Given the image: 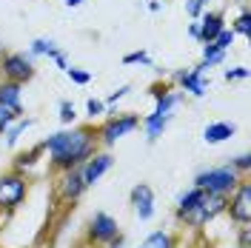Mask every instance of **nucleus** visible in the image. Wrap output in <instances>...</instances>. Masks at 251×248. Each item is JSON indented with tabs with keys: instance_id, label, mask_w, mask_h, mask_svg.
<instances>
[{
	"instance_id": "obj_1",
	"label": "nucleus",
	"mask_w": 251,
	"mask_h": 248,
	"mask_svg": "<svg viewBox=\"0 0 251 248\" xmlns=\"http://www.w3.org/2000/svg\"><path fill=\"white\" fill-rule=\"evenodd\" d=\"M40 149H43L49 166L54 171H66V169H75V166H83L100 149L97 128L94 125H63L60 131L49 134L40 143Z\"/></svg>"
},
{
	"instance_id": "obj_2",
	"label": "nucleus",
	"mask_w": 251,
	"mask_h": 248,
	"mask_svg": "<svg viewBox=\"0 0 251 248\" xmlns=\"http://www.w3.org/2000/svg\"><path fill=\"white\" fill-rule=\"evenodd\" d=\"M29 197V174L23 171H6L0 174V214L9 220Z\"/></svg>"
},
{
	"instance_id": "obj_3",
	"label": "nucleus",
	"mask_w": 251,
	"mask_h": 248,
	"mask_svg": "<svg viewBox=\"0 0 251 248\" xmlns=\"http://www.w3.org/2000/svg\"><path fill=\"white\" fill-rule=\"evenodd\" d=\"M240 180H243V177H240L228 163H223V166H208V169H200L194 174V186L203 188L205 194H220V197H228L237 188Z\"/></svg>"
},
{
	"instance_id": "obj_4",
	"label": "nucleus",
	"mask_w": 251,
	"mask_h": 248,
	"mask_svg": "<svg viewBox=\"0 0 251 248\" xmlns=\"http://www.w3.org/2000/svg\"><path fill=\"white\" fill-rule=\"evenodd\" d=\"M140 128V114H134V111H117V114H106L103 117V123L97 125V143L103 146V149H111L117 140L128 137L131 131H137Z\"/></svg>"
},
{
	"instance_id": "obj_5",
	"label": "nucleus",
	"mask_w": 251,
	"mask_h": 248,
	"mask_svg": "<svg viewBox=\"0 0 251 248\" xmlns=\"http://www.w3.org/2000/svg\"><path fill=\"white\" fill-rule=\"evenodd\" d=\"M34 74H37V66L29 51H3V57H0V77L3 80H15L20 86H26Z\"/></svg>"
},
{
	"instance_id": "obj_6",
	"label": "nucleus",
	"mask_w": 251,
	"mask_h": 248,
	"mask_svg": "<svg viewBox=\"0 0 251 248\" xmlns=\"http://www.w3.org/2000/svg\"><path fill=\"white\" fill-rule=\"evenodd\" d=\"M234 225H251V180L243 177L237 188L226 197V214Z\"/></svg>"
},
{
	"instance_id": "obj_7",
	"label": "nucleus",
	"mask_w": 251,
	"mask_h": 248,
	"mask_svg": "<svg viewBox=\"0 0 251 248\" xmlns=\"http://www.w3.org/2000/svg\"><path fill=\"white\" fill-rule=\"evenodd\" d=\"M114 237H120L117 220L111 217L109 211H94L89 225H86V243L94 248H103V246H109Z\"/></svg>"
},
{
	"instance_id": "obj_8",
	"label": "nucleus",
	"mask_w": 251,
	"mask_h": 248,
	"mask_svg": "<svg viewBox=\"0 0 251 248\" xmlns=\"http://www.w3.org/2000/svg\"><path fill=\"white\" fill-rule=\"evenodd\" d=\"M89 191L86 180H83V171L80 166L75 169H66V171H57V183H54V194L60 202H77L83 194Z\"/></svg>"
},
{
	"instance_id": "obj_9",
	"label": "nucleus",
	"mask_w": 251,
	"mask_h": 248,
	"mask_svg": "<svg viewBox=\"0 0 251 248\" xmlns=\"http://www.w3.org/2000/svg\"><path fill=\"white\" fill-rule=\"evenodd\" d=\"M174 83H180V92L191 94V97H205V89H208V80H205V66L197 63L191 69H177L172 74Z\"/></svg>"
},
{
	"instance_id": "obj_10",
	"label": "nucleus",
	"mask_w": 251,
	"mask_h": 248,
	"mask_svg": "<svg viewBox=\"0 0 251 248\" xmlns=\"http://www.w3.org/2000/svg\"><path fill=\"white\" fill-rule=\"evenodd\" d=\"M128 202H131V211H134V217L140 220V223L154 220V214H157V197H154V188L149 186V183H137V186L131 188Z\"/></svg>"
},
{
	"instance_id": "obj_11",
	"label": "nucleus",
	"mask_w": 251,
	"mask_h": 248,
	"mask_svg": "<svg viewBox=\"0 0 251 248\" xmlns=\"http://www.w3.org/2000/svg\"><path fill=\"white\" fill-rule=\"evenodd\" d=\"M111 166H114V157H111L109 151H106V149H103V151L97 149V151H94V154L89 157V160H86L83 166H80V171H83V180H86V186L92 188L94 183H100V180H103V177H106V174L111 171Z\"/></svg>"
},
{
	"instance_id": "obj_12",
	"label": "nucleus",
	"mask_w": 251,
	"mask_h": 248,
	"mask_svg": "<svg viewBox=\"0 0 251 248\" xmlns=\"http://www.w3.org/2000/svg\"><path fill=\"white\" fill-rule=\"evenodd\" d=\"M151 97H154V114H163V117H172L174 109L183 103V92L172 89L169 83H154Z\"/></svg>"
},
{
	"instance_id": "obj_13",
	"label": "nucleus",
	"mask_w": 251,
	"mask_h": 248,
	"mask_svg": "<svg viewBox=\"0 0 251 248\" xmlns=\"http://www.w3.org/2000/svg\"><path fill=\"white\" fill-rule=\"evenodd\" d=\"M197 23H200V43H211L220 31L226 29V17H223V12H208V9L197 17Z\"/></svg>"
},
{
	"instance_id": "obj_14",
	"label": "nucleus",
	"mask_w": 251,
	"mask_h": 248,
	"mask_svg": "<svg viewBox=\"0 0 251 248\" xmlns=\"http://www.w3.org/2000/svg\"><path fill=\"white\" fill-rule=\"evenodd\" d=\"M0 106L23 114V86L15 80H3L0 77Z\"/></svg>"
},
{
	"instance_id": "obj_15",
	"label": "nucleus",
	"mask_w": 251,
	"mask_h": 248,
	"mask_svg": "<svg viewBox=\"0 0 251 248\" xmlns=\"http://www.w3.org/2000/svg\"><path fill=\"white\" fill-rule=\"evenodd\" d=\"M234 134H237V125L228 123V120H214V123H208L203 128V140L208 146H220V143L231 140Z\"/></svg>"
},
{
	"instance_id": "obj_16",
	"label": "nucleus",
	"mask_w": 251,
	"mask_h": 248,
	"mask_svg": "<svg viewBox=\"0 0 251 248\" xmlns=\"http://www.w3.org/2000/svg\"><path fill=\"white\" fill-rule=\"evenodd\" d=\"M169 120H172V117H163V114H154V111L146 114L140 120L143 131H146V140H149V143H157V140L163 137V131L169 128Z\"/></svg>"
},
{
	"instance_id": "obj_17",
	"label": "nucleus",
	"mask_w": 251,
	"mask_h": 248,
	"mask_svg": "<svg viewBox=\"0 0 251 248\" xmlns=\"http://www.w3.org/2000/svg\"><path fill=\"white\" fill-rule=\"evenodd\" d=\"M203 200H205V191H203V188H197V186L180 191V194H177V208H174V217H180V214L191 211L194 205H200Z\"/></svg>"
},
{
	"instance_id": "obj_18",
	"label": "nucleus",
	"mask_w": 251,
	"mask_h": 248,
	"mask_svg": "<svg viewBox=\"0 0 251 248\" xmlns=\"http://www.w3.org/2000/svg\"><path fill=\"white\" fill-rule=\"evenodd\" d=\"M137 248H177V237L169 228H154L151 234H146Z\"/></svg>"
},
{
	"instance_id": "obj_19",
	"label": "nucleus",
	"mask_w": 251,
	"mask_h": 248,
	"mask_svg": "<svg viewBox=\"0 0 251 248\" xmlns=\"http://www.w3.org/2000/svg\"><path fill=\"white\" fill-rule=\"evenodd\" d=\"M31 125H34V120H31V117H17L15 123H12L9 128H6V131H3V137H6V146H9V149H15L17 140L23 137V134L29 131Z\"/></svg>"
},
{
	"instance_id": "obj_20",
	"label": "nucleus",
	"mask_w": 251,
	"mask_h": 248,
	"mask_svg": "<svg viewBox=\"0 0 251 248\" xmlns=\"http://www.w3.org/2000/svg\"><path fill=\"white\" fill-rule=\"evenodd\" d=\"M43 154V149H40V143L34 146V149H29V151H20V154L15 157V171H26L29 169H34V163H37V157Z\"/></svg>"
},
{
	"instance_id": "obj_21",
	"label": "nucleus",
	"mask_w": 251,
	"mask_h": 248,
	"mask_svg": "<svg viewBox=\"0 0 251 248\" xmlns=\"http://www.w3.org/2000/svg\"><path fill=\"white\" fill-rule=\"evenodd\" d=\"M57 49H60V46H57L54 40H49V37H34V40H31V46H29V54H31V57H51Z\"/></svg>"
},
{
	"instance_id": "obj_22",
	"label": "nucleus",
	"mask_w": 251,
	"mask_h": 248,
	"mask_svg": "<svg viewBox=\"0 0 251 248\" xmlns=\"http://www.w3.org/2000/svg\"><path fill=\"white\" fill-rule=\"evenodd\" d=\"M226 60V51L217 49L214 43H203V51H200V63H203L205 69H211V66H220V63Z\"/></svg>"
},
{
	"instance_id": "obj_23",
	"label": "nucleus",
	"mask_w": 251,
	"mask_h": 248,
	"mask_svg": "<svg viewBox=\"0 0 251 248\" xmlns=\"http://www.w3.org/2000/svg\"><path fill=\"white\" fill-rule=\"evenodd\" d=\"M231 31L240 34V37H251V15H249V9H246V6H243V9H240V15L231 20Z\"/></svg>"
},
{
	"instance_id": "obj_24",
	"label": "nucleus",
	"mask_w": 251,
	"mask_h": 248,
	"mask_svg": "<svg viewBox=\"0 0 251 248\" xmlns=\"http://www.w3.org/2000/svg\"><path fill=\"white\" fill-rule=\"evenodd\" d=\"M106 114H109V106H106L100 97H89V100H86V117H89V120H103Z\"/></svg>"
},
{
	"instance_id": "obj_25",
	"label": "nucleus",
	"mask_w": 251,
	"mask_h": 248,
	"mask_svg": "<svg viewBox=\"0 0 251 248\" xmlns=\"http://www.w3.org/2000/svg\"><path fill=\"white\" fill-rule=\"evenodd\" d=\"M228 166H231L240 177H249V171H251V154H249V151H240L237 157H231V160H228Z\"/></svg>"
},
{
	"instance_id": "obj_26",
	"label": "nucleus",
	"mask_w": 251,
	"mask_h": 248,
	"mask_svg": "<svg viewBox=\"0 0 251 248\" xmlns=\"http://www.w3.org/2000/svg\"><path fill=\"white\" fill-rule=\"evenodd\" d=\"M60 123L63 125H75L77 123V109H75V103L72 100H60Z\"/></svg>"
},
{
	"instance_id": "obj_27",
	"label": "nucleus",
	"mask_w": 251,
	"mask_h": 248,
	"mask_svg": "<svg viewBox=\"0 0 251 248\" xmlns=\"http://www.w3.org/2000/svg\"><path fill=\"white\" fill-rule=\"evenodd\" d=\"M126 66H151V54L149 51H143V49H137V51H128L123 57Z\"/></svg>"
},
{
	"instance_id": "obj_28",
	"label": "nucleus",
	"mask_w": 251,
	"mask_h": 248,
	"mask_svg": "<svg viewBox=\"0 0 251 248\" xmlns=\"http://www.w3.org/2000/svg\"><path fill=\"white\" fill-rule=\"evenodd\" d=\"M66 77L72 80V83H77V86H89V83H92V72H86V69H75V66H69V69H66Z\"/></svg>"
},
{
	"instance_id": "obj_29",
	"label": "nucleus",
	"mask_w": 251,
	"mask_h": 248,
	"mask_svg": "<svg viewBox=\"0 0 251 248\" xmlns=\"http://www.w3.org/2000/svg\"><path fill=\"white\" fill-rule=\"evenodd\" d=\"M234 37H237V34L228 29V26H226V29L220 31V34L214 37V40H211V43H214L217 49H223V51H228V49H231V43H234Z\"/></svg>"
},
{
	"instance_id": "obj_30",
	"label": "nucleus",
	"mask_w": 251,
	"mask_h": 248,
	"mask_svg": "<svg viewBox=\"0 0 251 248\" xmlns=\"http://www.w3.org/2000/svg\"><path fill=\"white\" fill-rule=\"evenodd\" d=\"M205 9H208V0H186V12H188L191 20H197Z\"/></svg>"
},
{
	"instance_id": "obj_31",
	"label": "nucleus",
	"mask_w": 251,
	"mask_h": 248,
	"mask_svg": "<svg viewBox=\"0 0 251 248\" xmlns=\"http://www.w3.org/2000/svg\"><path fill=\"white\" fill-rule=\"evenodd\" d=\"M17 117H23V114H17V111L6 109V106H0V134H3V131H6L12 123H15Z\"/></svg>"
},
{
	"instance_id": "obj_32",
	"label": "nucleus",
	"mask_w": 251,
	"mask_h": 248,
	"mask_svg": "<svg viewBox=\"0 0 251 248\" xmlns=\"http://www.w3.org/2000/svg\"><path fill=\"white\" fill-rule=\"evenodd\" d=\"M223 77L228 80V83H234V80H249V69H246V66H234V69H226V72H223Z\"/></svg>"
},
{
	"instance_id": "obj_33",
	"label": "nucleus",
	"mask_w": 251,
	"mask_h": 248,
	"mask_svg": "<svg viewBox=\"0 0 251 248\" xmlns=\"http://www.w3.org/2000/svg\"><path fill=\"white\" fill-rule=\"evenodd\" d=\"M128 92H131V86H128V83H126V86H117V89H114V92H111L106 100H103V103H106V106H117V103H120V100H123Z\"/></svg>"
},
{
	"instance_id": "obj_34",
	"label": "nucleus",
	"mask_w": 251,
	"mask_h": 248,
	"mask_svg": "<svg viewBox=\"0 0 251 248\" xmlns=\"http://www.w3.org/2000/svg\"><path fill=\"white\" fill-rule=\"evenodd\" d=\"M237 248H251V225H237Z\"/></svg>"
},
{
	"instance_id": "obj_35",
	"label": "nucleus",
	"mask_w": 251,
	"mask_h": 248,
	"mask_svg": "<svg viewBox=\"0 0 251 248\" xmlns=\"http://www.w3.org/2000/svg\"><path fill=\"white\" fill-rule=\"evenodd\" d=\"M49 60L54 63V66H57V69H63V72H66V69H69V57H66V51H63V49H57V51H54V54H51V57H49Z\"/></svg>"
},
{
	"instance_id": "obj_36",
	"label": "nucleus",
	"mask_w": 251,
	"mask_h": 248,
	"mask_svg": "<svg viewBox=\"0 0 251 248\" xmlns=\"http://www.w3.org/2000/svg\"><path fill=\"white\" fill-rule=\"evenodd\" d=\"M188 37H191V40H200V23H197V20L188 26Z\"/></svg>"
},
{
	"instance_id": "obj_37",
	"label": "nucleus",
	"mask_w": 251,
	"mask_h": 248,
	"mask_svg": "<svg viewBox=\"0 0 251 248\" xmlns=\"http://www.w3.org/2000/svg\"><path fill=\"white\" fill-rule=\"evenodd\" d=\"M103 248H126V237L120 234V237H114V240H111L109 246H103Z\"/></svg>"
},
{
	"instance_id": "obj_38",
	"label": "nucleus",
	"mask_w": 251,
	"mask_h": 248,
	"mask_svg": "<svg viewBox=\"0 0 251 248\" xmlns=\"http://www.w3.org/2000/svg\"><path fill=\"white\" fill-rule=\"evenodd\" d=\"M160 9H163V3H160V0H151V3H149V12H160Z\"/></svg>"
},
{
	"instance_id": "obj_39",
	"label": "nucleus",
	"mask_w": 251,
	"mask_h": 248,
	"mask_svg": "<svg viewBox=\"0 0 251 248\" xmlns=\"http://www.w3.org/2000/svg\"><path fill=\"white\" fill-rule=\"evenodd\" d=\"M63 3H66L69 9H77V6H83V3H86V0H63Z\"/></svg>"
},
{
	"instance_id": "obj_40",
	"label": "nucleus",
	"mask_w": 251,
	"mask_h": 248,
	"mask_svg": "<svg viewBox=\"0 0 251 248\" xmlns=\"http://www.w3.org/2000/svg\"><path fill=\"white\" fill-rule=\"evenodd\" d=\"M3 51H6V49H3V40H0V57H3Z\"/></svg>"
},
{
	"instance_id": "obj_41",
	"label": "nucleus",
	"mask_w": 251,
	"mask_h": 248,
	"mask_svg": "<svg viewBox=\"0 0 251 248\" xmlns=\"http://www.w3.org/2000/svg\"><path fill=\"white\" fill-rule=\"evenodd\" d=\"M3 223H6V220H3V214H0V231H3Z\"/></svg>"
}]
</instances>
